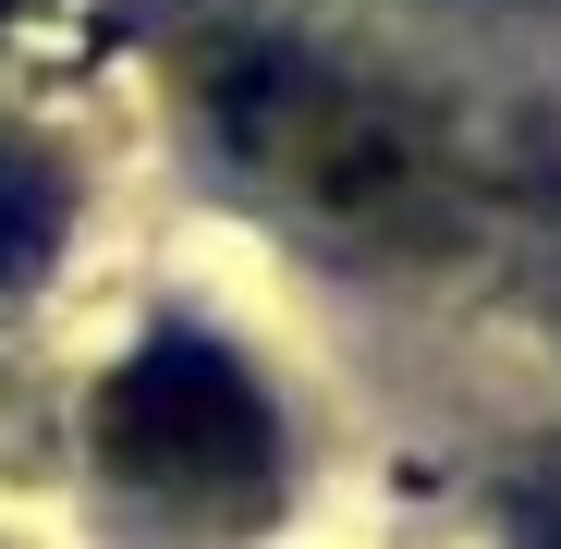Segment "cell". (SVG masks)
<instances>
[{"mask_svg":"<svg viewBox=\"0 0 561 549\" xmlns=\"http://www.w3.org/2000/svg\"><path fill=\"white\" fill-rule=\"evenodd\" d=\"M183 111H196L208 159L256 208H280L318 244L415 256L463 220L451 123L366 61H330V49H294V37H208L183 61Z\"/></svg>","mask_w":561,"mask_h":549,"instance_id":"1","label":"cell"},{"mask_svg":"<svg viewBox=\"0 0 561 549\" xmlns=\"http://www.w3.org/2000/svg\"><path fill=\"white\" fill-rule=\"evenodd\" d=\"M99 465L159 513H256L280 489V415L208 330H159L99 379Z\"/></svg>","mask_w":561,"mask_h":549,"instance_id":"2","label":"cell"},{"mask_svg":"<svg viewBox=\"0 0 561 549\" xmlns=\"http://www.w3.org/2000/svg\"><path fill=\"white\" fill-rule=\"evenodd\" d=\"M61 220H73V171L25 135H0V294L61 256Z\"/></svg>","mask_w":561,"mask_h":549,"instance_id":"3","label":"cell"},{"mask_svg":"<svg viewBox=\"0 0 561 549\" xmlns=\"http://www.w3.org/2000/svg\"><path fill=\"white\" fill-rule=\"evenodd\" d=\"M513 549H561V477H549V489L513 513Z\"/></svg>","mask_w":561,"mask_h":549,"instance_id":"4","label":"cell"},{"mask_svg":"<svg viewBox=\"0 0 561 549\" xmlns=\"http://www.w3.org/2000/svg\"><path fill=\"white\" fill-rule=\"evenodd\" d=\"M13 13H25V0H0V25H13Z\"/></svg>","mask_w":561,"mask_h":549,"instance_id":"5","label":"cell"}]
</instances>
